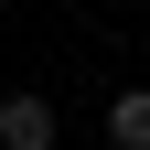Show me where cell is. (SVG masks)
Masks as SVG:
<instances>
[{
  "label": "cell",
  "mask_w": 150,
  "mask_h": 150,
  "mask_svg": "<svg viewBox=\"0 0 150 150\" xmlns=\"http://www.w3.org/2000/svg\"><path fill=\"white\" fill-rule=\"evenodd\" d=\"M0 150H54V97H0Z\"/></svg>",
  "instance_id": "obj_1"
},
{
  "label": "cell",
  "mask_w": 150,
  "mask_h": 150,
  "mask_svg": "<svg viewBox=\"0 0 150 150\" xmlns=\"http://www.w3.org/2000/svg\"><path fill=\"white\" fill-rule=\"evenodd\" d=\"M107 150H150V86H118L107 97Z\"/></svg>",
  "instance_id": "obj_2"
}]
</instances>
